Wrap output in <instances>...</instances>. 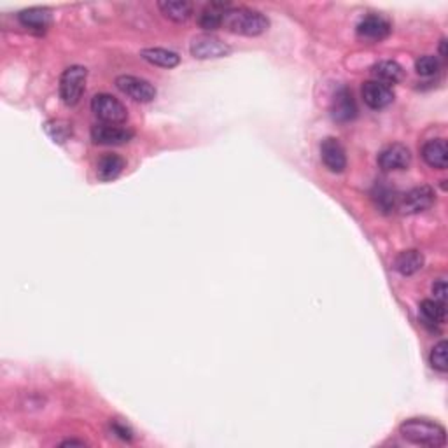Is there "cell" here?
<instances>
[{"label": "cell", "instance_id": "8", "mask_svg": "<svg viewBox=\"0 0 448 448\" xmlns=\"http://www.w3.org/2000/svg\"><path fill=\"white\" fill-rule=\"evenodd\" d=\"M320 158H322L326 169L334 174H340L347 169V156H345L344 145L333 137H327L322 140V144H320Z\"/></svg>", "mask_w": 448, "mask_h": 448}, {"label": "cell", "instance_id": "27", "mask_svg": "<svg viewBox=\"0 0 448 448\" xmlns=\"http://www.w3.org/2000/svg\"><path fill=\"white\" fill-rule=\"evenodd\" d=\"M432 294H435V300L440 303L445 305L447 301V282L445 280H438V282L432 286Z\"/></svg>", "mask_w": 448, "mask_h": 448}, {"label": "cell", "instance_id": "24", "mask_svg": "<svg viewBox=\"0 0 448 448\" xmlns=\"http://www.w3.org/2000/svg\"><path fill=\"white\" fill-rule=\"evenodd\" d=\"M429 361H431V366L435 370L442 371V373H447L448 370V344L445 340H442L440 344L435 345V349L431 351V356H429Z\"/></svg>", "mask_w": 448, "mask_h": 448}, {"label": "cell", "instance_id": "16", "mask_svg": "<svg viewBox=\"0 0 448 448\" xmlns=\"http://www.w3.org/2000/svg\"><path fill=\"white\" fill-rule=\"evenodd\" d=\"M125 159L118 155L102 156L97 165V177L104 182L118 179L123 174V170H125Z\"/></svg>", "mask_w": 448, "mask_h": 448}, {"label": "cell", "instance_id": "10", "mask_svg": "<svg viewBox=\"0 0 448 448\" xmlns=\"http://www.w3.org/2000/svg\"><path fill=\"white\" fill-rule=\"evenodd\" d=\"M391 34V23L380 14H370L363 18L358 25V35L364 41L377 42Z\"/></svg>", "mask_w": 448, "mask_h": 448}, {"label": "cell", "instance_id": "12", "mask_svg": "<svg viewBox=\"0 0 448 448\" xmlns=\"http://www.w3.org/2000/svg\"><path fill=\"white\" fill-rule=\"evenodd\" d=\"M361 93H363L364 104H366L368 107L375 109V111L385 109L387 105L392 104V100H394V91H392L391 86H385L377 81L364 83Z\"/></svg>", "mask_w": 448, "mask_h": 448}, {"label": "cell", "instance_id": "26", "mask_svg": "<svg viewBox=\"0 0 448 448\" xmlns=\"http://www.w3.org/2000/svg\"><path fill=\"white\" fill-rule=\"evenodd\" d=\"M46 132L49 133V137L54 142H65L68 138V135L72 133V130L65 121H47Z\"/></svg>", "mask_w": 448, "mask_h": 448}, {"label": "cell", "instance_id": "28", "mask_svg": "<svg viewBox=\"0 0 448 448\" xmlns=\"http://www.w3.org/2000/svg\"><path fill=\"white\" fill-rule=\"evenodd\" d=\"M112 429H114V432L119 436V438H123V440H132V431H130V429L126 428V425L119 424V422H114V425H112Z\"/></svg>", "mask_w": 448, "mask_h": 448}, {"label": "cell", "instance_id": "30", "mask_svg": "<svg viewBox=\"0 0 448 448\" xmlns=\"http://www.w3.org/2000/svg\"><path fill=\"white\" fill-rule=\"evenodd\" d=\"M445 44H447V41H445V39H443V41H442V56H443V58H445V56H447V51H445Z\"/></svg>", "mask_w": 448, "mask_h": 448}, {"label": "cell", "instance_id": "29", "mask_svg": "<svg viewBox=\"0 0 448 448\" xmlns=\"http://www.w3.org/2000/svg\"><path fill=\"white\" fill-rule=\"evenodd\" d=\"M61 447H85L83 442H74V440H68V442L61 443Z\"/></svg>", "mask_w": 448, "mask_h": 448}, {"label": "cell", "instance_id": "3", "mask_svg": "<svg viewBox=\"0 0 448 448\" xmlns=\"http://www.w3.org/2000/svg\"><path fill=\"white\" fill-rule=\"evenodd\" d=\"M86 78H88V71L81 65H72V67L65 68L60 78V97L65 105L72 107V105L79 104L83 93H85Z\"/></svg>", "mask_w": 448, "mask_h": 448}, {"label": "cell", "instance_id": "1", "mask_svg": "<svg viewBox=\"0 0 448 448\" xmlns=\"http://www.w3.org/2000/svg\"><path fill=\"white\" fill-rule=\"evenodd\" d=\"M223 27L229 32L246 37H256V35L265 34L270 28L268 18L263 13L247 7H238V9H226Z\"/></svg>", "mask_w": 448, "mask_h": 448}, {"label": "cell", "instance_id": "17", "mask_svg": "<svg viewBox=\"0 0 448 448\" xmlns=\"http://www.w3.org/2000/svg\"><path fill=\"white\" fill-rule=\"evenodd\" d=\"M226 9H229L228 4H219V2L210 4L209 7H205V9L200 13L198 25L207 32L217 30V28L223 27Z\"/></svg>", "mask_w": 448, "mask_h": 448}, {"label": "cell", "instance_id": "25", "mask_svg": "<svg viewBox=\"0 0 448 448\" xmlns=\"http://www.w3.org/2000/svg\"><path fill=\"white\" fill-rule=\"evenodd\" d=\"M440 68H442L440 60L436 56H431V54L420 56L415 61V71L418 75H424V78H432V75L438 74Z\"/></svg>", "mask_w": 448, "mask_h": 448}, {"label": "cell", "instance_id": "4", "mask_svg": "<svg viewBox=\"0 0 448 448\" xmlns=\"http://www.w3.org/2000/svg\"><path fill=\"white\" fill-rule=\"evenodd\" d=\"M91 111L105 125H121L128 119V111L116 97L107 93L95 95L91 100Z\"/></svg>", "mask_w": 448, "mask_h": 448}, {"label": "cell", "instance_id": "7", "mask_svg": "<svg viewBox=\"0 0 448 448\" xmlns=\"http://www.w3.org/2000/svg\"><path fill=\"white\" fill-rule=\"evenodd\" d=\"M435 203V191L429 186H420L399 196L398 209L404 214H418L428 210Z\"/></svg>", "mask_w": 448, "mask_h": 448}, {"label": "cell", "instance_id": "22", "mask_svg": "<svg viewBox=\"0 0 448 448\" xmlns=\"http://www.w3.org/2000/svg\"><path fill=\"white\" fill-rule=\"evenodd\" d=\"M373 198L384 212H391L399 205V195L394 188L387 184H378L373 191Z\"/></svg>", "mask_w": 448, "mask_h": 448}, {"label": "cell", "instance_id": "9", "mask_svg": "<svg viewBox=\"0 0 448 448\" xmlns=\"http://www.w3.org/2000/svg\"><path fill=\"white\" fill-rule=\"evenodd\" d=\"M133 138V132L116 125H97L91 128V140L100 145H123Z\"/></svg>", "mask_w": 448, "mask_h": 448}, {"label": "cell", "instance_id": "19", "mask_svg": "<svg viewBox=\"0 0 448 448\" xmlns=\"http://www.w3.org/2000/svg\"><path fill=\"white\" fill-rule=\"evenodd\" d=\"M140 56L145 61L152 65H158L163 68H174L179 65L181 56L170 49H163V47H147V49L140 51Z\"/></svg>", "mask_w": 448, "mask_h": 448}, {"label": "cell", "instance_id": "18", "mask_svg": "<svg viewBox=\"0 0 448 448\" xmlns=\"http://www.w3.org/2000/svg\"><path fill=\"white\" fill-rule=\"evenodd\" d=\"M18 20L25 28L30 30L42 32L49 27L51 23V13L42 7H32V9H25L18 14Z\"/></svg>", "mask_w": 448, "mask_h": 448}, {"label": "cell", "instance_id": "13", "mask_svg": "<svg viewBox=\"0 0 448 448\" xmlns=\"http://www.w3.org/2000/svg\"><path fill=\"white\" fill-rule=\"evenodd\" d=\"M411 163L410 149L403 144L387 145L378 155V165L384 170H406Z\"/></svg>", "mask_w": 448, "mask_h": 448}, {"label": "cell", "instance_id": "11", "mask_svg": "<svg viewBox=\"0 0 448 448\" xmlns=\"http://www.w3.org/2000/svg\"><path fill=\"white\" fill-rule=\"evenodd\" d=\"M331 116L338 123H349L352 119H356V116H358V104H356V98L351 90L341 88L340 91H337L333 104H331Z\"/></svg>", "mask_w": 448, "mask_h": 448}, {"label": "cell", "instance_id": "20", "mask_svg": "<svg viewBox=\"0 0 448 448\" xmlns=\"http://www.w3.org/2000/svg\"><path fill=\"white\" fill-rule=\"evenodd\" d=\"M158 7L169 20L176 23H184L193 16V6L186 0H162L158 2Z\"/></svg>", "mask_w": 448, "mask_h": 448}, {"label": "cell", "instance_id": "15", "mask_svg": "<svg viewBox=\"0 0 448 448\" xmlns=\"http://www.w3.org/2000/svg\"><path fill=\"white\" fill-rule=\"evenodd\" d=\"M371 74H373L375 81L382 83V85L385 86L398 85L403 79V67L392 60H384L378 61V63L371 68Z\"/></svg>", "mask_w": 448, "mask_h": 448}, {"label": "cell", "instance_id": "21", "mask_svg": "<svg viewBox=\"0 0 448 448\" xmlns=\"http://www.w3.org/2000/svg\"><path fill=\"white\" fill-rule=\"evenodd\" d=\"M424 267V256L418 250H403L394 261V268L404 277L415 275L418 270Z\"/></svg>", "mask_w": 448, "mask_h": 448}, {"label": "cell", "instance_id": "5", "mask_svg": "<svg viewBox=\"0 0 448 448\" xmlns=\"http://www.w3.org/2000/svg\"><path fill=\"white\" fill-rule=\"evenodd\" d=\"M116 86L121 93H125L126 97H130L135 102H140V104H149L156 98L155 86L145 79L135 78V75H119L116 79Z\"/></svg>", "mask_w": 448, "mask_h": 448}, {"label": "cell", "instance_id": "14", "mask_svg": "<svg viewBox=\"0 0 448 448\" xmlns=\"http://www.w3.org/2000/svg\"><path fill=\"white\" fill-rule=\"evenodd\" d=\"M422 158L429 167L438 170H445L448 167V145L443 138L428 140L422 147Z\"/></svg>", "mask_w": 448, "mask_h": 448}, {"label": "cell", "instance_id": "6", "mask_svg": "<svg viewBox=\"0 0 448 448\" xmlns=\"http://www.w3.org/2000/svg\"><path fill=\"white\" fill-rule=\"evenodd\" d=\"M189 51L198 60H214V58L226 56L229 53V46L224 44L221 39L214 37V35L203 34L193 39Z\"/></svg>", "mask_w": 448, "mask_h": 448}, {"label": "cell", "instance_id": "2", "mask_svg": "<svg viewBox=\"0 0 448 448\" xmlns=\"http://www.w3.org/2000/svg\"><path fill=\"white\" fill-rule=\"evenodd\" d=\"M399 432L404 440L415 445L440 448L447 443V431L440 424L425 418H410L399 425Z\"/></svg>", "mask_w": 448, "mask_h": 448}, {"label": "cell", "instance_id": "23", "mask_svg": "<svg viewBox=\"0 0 448 448\" xmlns=\"http://www.w3.org/2000/svg\"><path fill=\"white\" fill-rule=\"evenodd\" d=\"M447 310L445 305L440 303V301L432 300H424L420 303V317L424 320V324L428 326H436V324H442L445 320Z\"/></svg>", "mask_w": 448, "mask_h": 448}]
</instances>
